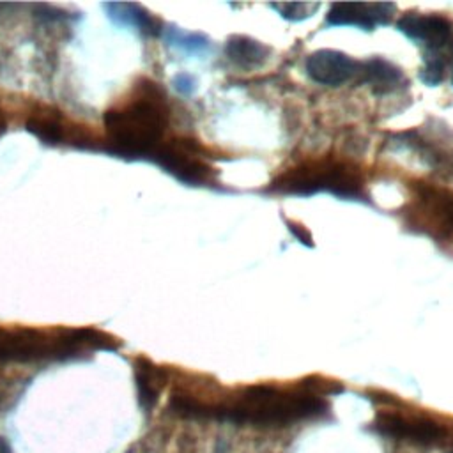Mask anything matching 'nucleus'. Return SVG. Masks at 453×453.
Instances as JSON below:
<instances>
[{"label": "nucleus", "instance_id": "nucleus-1", "mask_svg": "<svg viewBox=\"0 0 453 453\" xmlns=\"http://www.w3.org/2000/svg\"><path fill=\"white\" fill-rule=\"evenodd\" d=\"M168 103L157 83L142 80L129 97L104 113L106 142L120 156H154L168 127Z\"/></svg>", "mask_w": 453, "mask_h": 453}, {"label": "nucleus", "instance_id": "nucleus-2", "mask_svg": "<svg viewBox=\"0 0 453 453\" xmlns=\"http://www.w3.org/2000/svg\"><path fill=\"white\" fill-rule=\"evenodd\" d=\"M326 402L306 380L303 389H283L269 384H255L230 398L214 400L211 418L257 426L287 425L320 414Z\"/></svg>", "mask_w": 453, "mask_h": 453}, {"label": "nucleus", "instance_id": "nucleus-3", "mask_svg": "<svg viewBox=\"0 0 453 453\" xmlns=\"http://www.w3.org/2000/svg\"><path fill=\"white\" fill-rule=\"evenodd\" d=\"M278 195L310 196L315 193H331L349 200H363L365 179L352 163L333 157L303 161L280 173L267 188Z\"/></svg>", "mask_w": 453, "mask_h": 453}, {"label": "nucleus", "instance_id": "nucleus-4", "mask_svg": "<svg viewBox=\"0 0 453 453\" xmlns=\"http://www.w3.org/2000/svg\"><path fill=\"white\" fill-rule=\"evenodd\" d=\"M403 223L437 241L453 235V193L430 182H412L411 200L402 209Z\"/></svg>", "mask_w": 453, "mask_h": 453}, {"label": "nucleus", "instance_id": "nucleus-5", "mask_svg": "<svg viewBox=\"0 0 453 453\" xmlns=\"http://www.w3.org/2000/svg\"><path fill=\"white\" fill-rule=\"evenodd\" d=\"M154 161L180 182L189 186H209L216 182L212 166L205 161L200 147L184 138L163 142L154 152Z\"/></svg>", "mask_w": 453, "mask_h": 453}, {"label": "nucleus", "instance_id": "nucleus-6", "mask_svg": "<svg viewBox=\"0 0 453 453\" xmlns=\"http://www.w3.org/2000/svg\"><path fill=\"white\" fill-rule=\"evenodd\" d=\"M396 28L423 48V58H444V50L453 42V27L439 14L407 12Z\"/></svg>", "mask_w": 453, "mask_h": 453}, {"label": "nucleus", "instance_id": "nucleus-7", "mask_svg": "<svg viewBox=\"0 0 453 453\" xmlns=\"http://www.w3.org/2000/svg\"><path fill=\"white\" fill-rule=\"evenodd\" d=\"M395 11L396 5L389 2H336L326 16V25L373 30L388 25Z\"/></svg>", "mask_w": 453, "mask_h": 453}, {"label": "nucleus", "instance_id": "nucleus-8", "mask_svg": "<svg viewBox=\"0 0 453 453\" xmlns=\"http://www.w3.org/2000/svg\"><path fill=\"white\" fill-rule=\"evenodd\" d=\"M359 65L356 58L338 50H317L306 58V74L327 87H340L359 74Z\"/></svg>", "mask_w": 453, "mask_h": 453}, {"label": "nucleus", "instance_id": "nucleus-9", "mask_svg": "<svg viewBox=\"0 0 453 453\" xmlns=\"http://www.w3.org/2000/svg\"><path fill=\"white\" fill-rule=\"evenodd\" d=\"M375 428L391 437L416 441V442H434L442 437V426L421 414H400L395 411H382L375 418Z\"/></svg>", "mask_w": 453, "mask_h": 453}, {"label": "nucleus", "instance_id": "nucleus-10", "mask_svg": "<svg viewBox=\"0 0 453 453\" xmlns=\"http://www.w3.org/2000/svg\"><path fill=\"white\" fill-rule=\"evenodd\" d=\"M27 129L46 143H64L67 140H73V142L81 140L80 129L71 127V124L62 117L60 111L48 106L39 108L28 117Z\"/></svg>", "mask_w": 453, "mask_h": 453}, {"label": "nucleus", "instance_id": "nucleus-11", "mask_svg": "<svg viewBox=\"0 0 453 453\" xmlns=\"http://www.w3.org/2000/svg\"><path fill=\"white\" fill-rule=\"evenodd\" d=\"M357 80L359 83L368 85L373 94H388L405 83V74L393 62L380 57H372L361 62Z\"/></svg>", "mask_w": 453, "mask_h": 453}, {"label": "nucleus", "instance_id": "nucleus-12", "mask_svg": "<svg viewBox=\"0 0 453 453\" xmlns=\"http://www.w3.org/2000/svg\"><path fill=\"white\" fill-rule=\"evenodd\" d=\"M225 53L232 64H235L241 69H255L262 64L271 55V48L250 35H230L226 39Z\"/></svg>", "mask_w": 453, "mask_h": 453}, {"label": "nucleus", "instance_id": "nucleus-13", "mask_svg": "<svg viewBox=\"0 0 453 453\" xmlns=\"http://www.w3.org/2000/svg\"><path fill=\"white\" fill-rule=\"evenodd\" d=\"M134 375H136L140 405L145 411H150L154 407V403L157 402V396L166 382V375H165L163 368L156 366L152 361H149L145 357L136 359Z\"/></svg>", "mask_w": 453, "mask_h": 453}, {"label": "nucleus", "instance_id": "nucleus-14", "mask_svg": "<svg viewBox=\"0 0 453 453\" xmlns=\"http://www.w3.org/2000/svg\"><path fill=\"white\" fill-rule=\"evenodd\" d=\"M271 9L280 12L281 18L288 21H303L306 18H311L319 9V2H280V4H269Z\"/></svg>", "mask_w": 453, "mask_h": 453}, {"label": "nucleus", "instance_id": "nucleus-15", "mask_svg": "<svg viewBox=\"0 0 453 453\" xmlns=\"http://www.w3.org/2000/svg\"><path fill=\"white\" fill-rule=\"evenodd\" d=\"M287 225H288V230L299 239V242H303V244H306V246H313L311 235H310V232H308L303 225H297V223H294V221H287Z\"/></svg>", "mask_w": 453, "mask_h": 453}, {"label": "nucleus", "instance_id": "nucleus-16", "mask_svg": "<svg viewBox=\"0 0 453 453\" xmlns=\"http://www.w3.org/2000/svg\"><path fill=\"white\" fill-rule=\"evenodd\" d=\"M175 87H177L180 92L189 94V92H193V88H195V81H193V78L188 76V74H179V76L175 78Z\"/></svg>", "mask_w": 453, "mask_h": 453}, {"label": "nucleus", "instance_id": "nucleus-17", "mask_svg": "<svg viewBox=\"0 0 453 453\" xmlns=\"http://www.w3.org/2000/svg\"><path fill=\"white\" fill-rule=\"evenodd\" d=\"M0 453H11L9 444H7V442H5V439H2V437H0Z\"/></svg>", "mask_w": 453, "mask_h": 453}, {"label": "nucleus", "instance_id": "nucleus-18", "mask_svg": "<svg viewBox=\"0 0 453 453\" xmlns=\"http://www.w3.org/2000/svg\"><path fill=\"white\" fill-rule=\"evenodd\" d=\"M5 129V117H4V111H2V106H0V134L4 133Z\"/></svg>", "mask_w": 453, "mask_h": 453}]
</instances>
